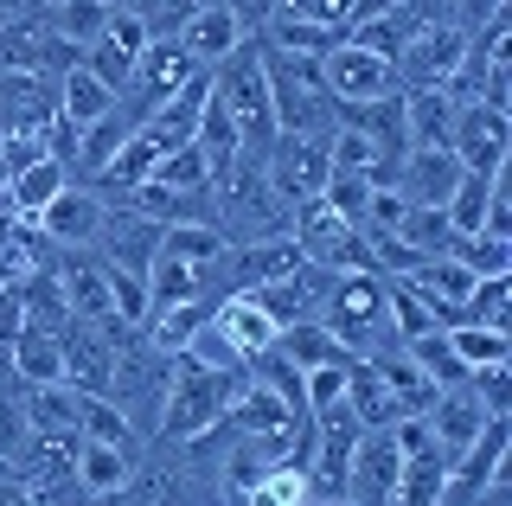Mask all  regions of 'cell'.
Listing matches in <instances>:
<instances>
[{"label": "cell", "mask_w": 512, "mask_h": 506, "mask_svg": "<svg viewBox=\"0 0 512 506\" xmlns=\"http://www.w3.org/2000/svg\"><path fill=\"white\" fill-rule=\"evenodd\" d=\"M237 391H244V366H205L199 353H173V378H167L154 430L173 436V442H192V436L218 430V423L231 417Z\"/></svg>", "instance_id": "1"}, {"label": "cell", "mask_w": 512, "mask_h": 506, "mask_svg": "<svg viewBox=\"0 0 512 506\" xmlns=\"http://www.w3.org/2000/svg\"><path fill=\"white\" fill-rule=\"evenodd\" d=\"M263 77H269V116L276 135H333V97L320 84V58H295V52H269L263 45Z\"/></svg>", "instance_id": "2"}, {"label": "cell", "mask_w": 512, "mask_h": 506, "mask_svg": "<svg viewBox=\"0 0 512 506\" xmlns=\"http://www.w3.org/2000/svg\"><path fill=\"white\" fill-rule=\"evenodd\" d=\"M320 327H327L352 359H372V353H384V346H397L391 314H384V276H372V270L333 276V295H327V308H320Z\"/></svg>", "instance_id": "3"}, {"label": "cell", "mask_w": 512, "mask_h": 506, "mask_svg": "<svg viewBox=\"0 0 512 506\" xmlns=\"http://www.w3.org/2000/svg\"><path fill=\"white\" fill-rule=\"evenodd\" d=\"M212 97L231 109L237 135H244V154H256L263 161L269 141H276V116H269V77H263V39H244L231 58L212 71Z\"/></svg>", "instance_id": "4"}, {"label": "cell", "mask_w": 512, "mask_h": 506, "mask_svg": "<svg viewBox=\"0 0 512 506\" xmlns=\"http://www.w3.org/2000/svg\"><path fill=\"white\" fill-rule=\"evenodd\" d=\"M327 141L320 135H276L263 154V180L269 193H276L282 205H301V199H320V186H327Z\"/></svg>", "instance_id": "5"}, {"label": "cell", "mask_w": 512, "mask_h": 506, "mask_svg": "<svg viewBox=\"0 0 512 506\" xmlns=\"http://www.w3.org/2000/svg\"><path fill=\"white\" fill-rule=\"evenodd\" d=\"M52 276H58V295L71 308V321H90V327L116 321L109 314V263L90 244H64V250L52 244Z\"/></svg>", "instance_id": "6"}, {"label": "cell", "mask_w": 512, "mask_h": 506, "mask_svg": "<svg viewBox=\"0 0 512 506\" xmlns=\"http://www.w3.org/2000/svg\"><path fill=\"white\" fill-rule=\"evenodd\" d=\"M192 77H199V71L186 65V52H180V45H173V39H148V52L135 58V71H128V90H122L116 103L135 109V122H148L160 103H173V97H180Z\"/></svg>", "instance_id": "7"}, {"label": "cell", "mask_w": 512, "mask_h": 506, "mask_svg": "<svg viewBox=\"0 0 512 506\" xmlns=\"http://www.w3.org/2000/svg\"><path fill=\"white\" fill-rule=\"evenodd\" d=\"M320 84H327L333 103H378V97L397 90V71H391V58L359 52L352 39H340L327 58H320Z\"/></svg>", "instance_id": "8"}, {"label": "cell", "mask_w": 512, "mask_h": 506, "mask_svg": "<svg viewBox=\"0 0 512 506\" xmlns=\"http://www.w3.org/2000/svg\"><path fill=\"white\" fill-rule=\"evenodd\" d=\"M461 52H468V33H461L455 20L448 26H423L404 52H397V90H442L448 77H455V65H461Z\"/></svg>", "instance_id": "9"}, {"label": "cell", "mask_w": 512, "mask_h": 506, "mask_svg": "<svg viewBox=\"0 0 512 506\" xmlns=\"http://www.w3.org/2000/svg\"><path fill=\"white\" fill-rule=\"evenodd\" d=\"M154 244H160V225L141 218L135 205H103V225L90 237V250H103L109 270H128V276H148Z\"/></svg>", "instance_id": "10"}, {"label": "cell", "mask_w": 512, "mask_h": 506, "mask_svg": "<svg viewBox=\"0 0 512 506\" xmlns=\"http://www.w3.org/2000/svg\"><path fill=\"white\" fill-rule=\"evenodd\" d=\"M173 45L186 52L192 71H218L224 58L244 45V26H237V13L224 7V0H205V7H192L180 26H173Z\"/></svg>", "instance_id": "11"}, {"label": "cell", "mask_w": 512, "mask_h": 506, "mask_svg": "<svg viewBox=\"0 0 512 506\" xmlns=\"http://www.w3.org/2000/svg\"><path fill=\"white\" fill-rule=\"evenodd\" d=\"M455 161L468 167V173H506V161H512V122H506V109L461 103V116H455Z\"/></svg>", "instance_id": "12"}, {"label": "cell", "mask_w": 512, "mask_h": 506, "mask_svg": "<svg viewBox=\"0 0 512 506\" xmlns=\"http://www.w3.org/2000/svg\"><path fill=\"white\" fill-rule=\"evenodd\" d=\"M205 334H212V346L231 359V366H244V359H256V353H269V346H276L282 327L269 321L250 295H224V302L212 308V327H205Z\"/></svg>", "instance_id": "13"}, {"label": "cell", "mask_w": 512, "mask_h": 506, "mask_svg": "<svg viewBox=\"0 0 512 506\" xmlns=\"http://www.w3.org/2000/svg\"><path fill=\"white\" fill-rule=\"evenodd\" d=\"M397 468H404L397 436H391V430H365L359 449H352V468H346V500H352V506H391Z\"/></svg>", "instance_id": "14"}, {"label": "cell", "mask_w": 512, "mask_h": 506, "mask_svg": "<svg viewBox=\"0 0 512 506\" xmlns=\"http://www.w3.org/2000/svg\"><path fill=\"white\" fill-rule=\"evenodd\" d=\"M58 122V77H0V135H39Z\"/></svg>", "instance_id": "15"}, {"label": "cell", "mask_w": 512, "mask_h": 506, "mask_svg": "<svg viewBox=\"0 0 512 506\" xmlns=\"http://www.w3.org/2000/svg\"><path fill=\"white\" fill-rule=\"evenodd\" d=\"M32 225H39L45 231V244H90V237H96V225H103V193H96V186H64V193L52 199V205H45V212L39 218H32Z\"/></svg>", "instance_id": "16"}, {"label": "cell", "mask_w": 512, "mask_h": 506, "mask_svg": "<svg viewBox=\"0 0 512 506\" xmlns=\"http://www.w3.org/2000/svg\"><path fill=\"white\" fill-rule=\"evenodd\" d=\"M423 423H429V436L442 442V455L455 462V455L487 430V410H480V398H474L468 385H448V391H436V404L423 410Z\"/></svg>", "instance_id": "17"}, {"label": "cell", "mask_w": 512, "mask_h": 506, "mask_svg": "<svg viewBox=\"0 0 512 506\" xmlns=\"http://www.w3.org/2000/svg\"><path fill=\"white\" fill-rule=\"evenodd\" d=\"M455 180H461V161L448 148H410L404 167H397V193H404V205H448Z\"/></svg>", "instance_id": "18"}, {"label": "cell", "mask_w": 512, "mask_h": 506, "mask_svg": "<svg viewBox=\"0 0 512 506\" xmlns=\"http://www.w3.org/2000/svg\"><path fill=\"white\" fill-rule=\"evenodd\" d=\"M404 97V135L410 148H448L455 154V116L461 103H448V90H397Z\"/></svg>", "instance_id": "19"}, {"label": "cell", "mask_w": 512, "mask_h": 506, "mask_svg": "<svg viewBox=\"0 0 512 506\" xmlns=\"http://www.w3.org/2000/svg\"><path fill=\"white\" fill-rule=\"evenodd\" d=\"M346 410L359 417V430H391V423H404V404H397L391 385L372 372V359H352L346 366Z\"/></svg>", "instance_id": "20"}, {"label": "cell", "mask_w": 512, "mask_h": 506, "mask_svg": "<svg viewBox=\"0 0 512 506\" xmlns=\"http://www.w3.org/2000/svg\"><path fill=\"white\" fill-rule=\"evenodd\" d=\"M32 20L45 26L58 45H71V52H84V45L103 39V26H109V7L103 0H45Z\"/></svg>", "instance_id": "21"}, {"label": "cell", "mask_w": 512, "mask_h": 506, "mask_svg": "<svg viewBox=\"0 0 512 506\" xmlns=\"http://www.w3.org/2000/svg\"><path fill=\"white\" fill-rule=\"evenodd\" d=\"M372 372L391 385V398L404 404V417H423V410L436 404V391H442L436 378H429V372L404 353V346H384V353H372Z\"/></svg>", "instance_id": "22"}, {"label": "cell", "mask_w": 512, "mask_h": 506, "mask_svg": "<svg viewBox=\"0 0 512 506\" xmlns=\"http://www.w3.org/2000/svg\"><path fill=\"white\" fill-rule=\"evenodd\" d=\"M71 180H77V173L64 167V161L39 154L32 167H20V173L7 180V205H13V218H39V212H45V205H52V199H58Z\"/></svg>", "instance_id": "23"}, {"label": "cell", "mask_w": 512, "mask_h": 506, "mask_svg": "<svg viewBox=\"0 0 512 506\" xmlns=\"http://www.w3.org/2000/svg\"><path fill=\"white\" fill-rule=\"evenodd\" d=\"M135 129H141V122H135V109H128V103H116L103 122H90V129H77V161H71V173H103Z\"/></svg>", "instance_id": "24"}, {"label": "cell", "mask_w": 512, "mask_h": 506, "mask_svg": "<svg viewBox=\"0 0 512 506\" xmlns=\"http://www.w3.org/2000/svg\"><path fill=\"white\" fill-rule=\"evenodd\" d=\"M109 109H116V90H109L103 77H90L84 65H71L58 77V116L71 122V129H90V122H103Z\"/></svg>", "instance_id": "25"}, {"label": "cell", "mask_w": 512, "mask_h": 506, "mask_svg": "<svg viewBox=\"0 0 512 506\" xmlns=\"http://www.w3.org/2000/svg\"><path fill=\"white\" fill-rule=\"evenodd\" d=\"M276 353H282L295 372H314V366H352V353H346V346L333 340L320 321H295V327H282V334H276Z\"/></svg>", "instance_id": "26"}, {"label": "cell", "mask_w": 512, "mask_h": 506, "mask_svg": "<svg viewBox=\"0 0 512 506\" xmlns=\"http://www.w3.org/2000/svg\"><path fill=\"white\" fill-rule=\"evenodd\" d=\"M160 257H180V263H192V270H218L224 276V231L218 225H160Z\"/></svg>", "instance_id": "27"}, {"label": "cell", "mask_w": 512, "mask_h": 506, "mask_svg": "<svg viewBox=\"0 0 512 506\" xmlns=\"http://www.w3.org/2000/svg\"><path fill=\"white\" fill-rule=\"evenodd\" d=\"M7 359H13V378H20V385H58L64 378V346H58V334H45V327H26V334L7 346Z\"/></svg>", "instance_id": "28"}, {"label": "cell", "mask_w": 512, "mask_h": 506, "mask_svg": "<svg viewBox=\"0 0 512 506\" xmlns=\"http://www.w3.org/2000/svg\"><path fill=\"white\" fill-rule=\"evenodd\" d=\"M71 481L84 487V494H116V487L135 481V462H128V449H109V442H77Z\"/></svg>", "instance_id": "29"}, {"label": "cell", "mask_w": 512, "mask_h": 506, "mask_svg": "<svg viewBox=\"0 0 512 506\" xmlns=\"http://www.w3.org/2000/svg\"><path fill=\"white\" fill-rule=\"evenodd\" d=\"M416 295H429V302H442V308H455V321H461V302H468V289L480 276H468L461 270V257H423L416 270L404 276Z\"/></svg>", "instance_id": "30"}, {"label": "cell", "mask_w": 512, "mask_h": 506, "mask_svg": "<svg viewBox=\"0 0 512 506\" xmlns=\"http://www.w3.org/2000/svg\"><path fill=\"white\" fill-rule=\"evenodd\" d=\"M493 186H500V173H468V167H461L455 193H448V205H442V212H448V225H455V237H474V231H480Z\"/></svg>", "instance_id": "31"}, {"label": "cell", "mask_w": 512, "mask_h": 506, "mask_svg": "<svg viewBox=\"0 0 512 506\" xmlns=\"http://www.w3.org/2000/svg\"><path fill=\"white\" fill-rule=\"evenodd\" d=\"M397 237H404L416 257H448V250H455V225H448L442 205H404V225H397Z\"/></svg>", "instance_id": "32"}, {"label": "cell", "mask_w": 512, "mask_h": 506, "mask_svg": "<svg viewBox=\"0 0 512 506\" xmlns=\"http://www.w3.org/2000/svg\"><path fill=\"white\" fill-rule=\"evenodd\" d=\"M77 436H84V442H109V449H128V455H135V436H141V430L122 417V404H109V398H84Z\"/></svg>", "instance_id": "33"}, {"label": "cell", "mask_w": 512, "mask_h": 506, "mask_svg": "<svg viewBox=\"0 0 512 506\" xmlns=\"http://www.w3.org/2000/svg\"><path fill=\"white\" fill-rule=\"evenodd\" d=\"M448 346H455V359L461 366H500V359H512V334H500V327H474V321H461V327H448Z\"/></svg>", "instance_id": "34"}, {"label": "cell", "mask_w": 512, "mask_h": 506, "mask_svg": "<svg viewBox=\"0 0 512 506\" xmlns=\"http://www.w3.org/2000/svg\"><path fill=\"white\" fill-rule=\"evenodd\" d=\"M448 257H461V270H468V276H512V244H506V237H487V231L455 237Z\"/></svg>", "instance_id": "35"}, {"label": "cell", "mask_w": 512, "mask_h": 506, "mask_svg": "<svg viewBox=\"0 0 512 506\" xmlns=\"http://www.w3.org/2000/svg\"><path fill=\"white\" fill-rule=\"evenodd\" d=\"M148 180H154V186H173V193H199V186H212V167H205V154H199V148L186 141V148L160 154Z\"/></svg>", "instance_id": "36"}, {"label": "cell", "mask_w": 512, "mask_h": 506, "mask_svg": "<svg viewBox=\"0 0 512 506\" xmlns=\"http://www.w3.org/2000/svg\"><path fill=\"white\" fill-rule=\"evenodd\" d=\"M237 506H308V474L288 468V462H276V468H269Z\"/></svg>", "instance_id": "37"}, {"label": "cell", "mask_w": 512, "mask_h": 506, "mask_svg": "<svg viewBox=\"0 0 512 506\" xmlns=\"http://www.w3.org/2000/svg\"><path fill=\"white\" fill-rule=\"evenodd\" d=\"M404 353H410V359H416V366H423L429 378H436L442 391H448V385H468V366L455 359V346H448V334H423V340H410Z\"/></svg>", "instance_id": "38"}, {"label": "cell", "mask_w": 512, "mask_h": 506, "mask_svg": "<svg viewBox=\"0 0 512 506\" xmlns=\"http://www.w3.org/2000/svg\"><path fill=\"white\" fill-rule=\"evenodd\" d=\"M468 391L480 398L487 417H512V359H500V366H474L468 372Z\"/></svg>", "instance_id": "39"}, {"label": "cell", "mask_w": 512, "mask_h": 506, "mask_svg": "<svg viewBox=\"0 0 512 506\" xmlns=\"http://www.w3.org/2000/svg\"><path fill=\"white\" fill-rule=\"evenodd\" d=\"M320 199H327L346 225H359V218H365V199H372V173H327Z\"/></svg>", "instance_id": "40"}, {"label": "cell", "mask_w": 512, "mask_h": 506, "mask_svg": "<svg viewBox=\"0 0 512 506\" xmlns=\"http://www.w3.org/2000/svg\"><path fill=\"white\" fill-rule=\"evenodd\" d=\"M103 39L109 45H122V52L128 58H141V52H148V20H141V13H109V26H103Z\"/></svg>", "instance_id": "41"}, {"label": "cell", "mask_w": 512, "mask_h": 506, "mask_svg": "<svg viewBox=\"0 0 512 506\" xmlns=\"http://www.w3.org/2000/svg\"><path fill=\"white\" fill-rule=\"evenodd\" d=\"M26 334V308L13 302V289H0V346H13Z\"/></svg>", "instance_id": "42"}, {"label": "cell", "mask_w": 512, "mask_h": 506, "mask_svg": "<svg viewBox=\"0 0 512 506\" xmlns=\"http://www.w3.org/2000/svg\"><path fill=\"white\" fill-rule=\"evenodd\" d=\"M39 7H45V0H0V13H7V20H32Z\"/></svg>", "instance_id": "43"}, {"label": "cell", "mask_w": 512, "mask_h": 506, "mask_svg": "<svg viewBox=\"0 0 512 506\" xmlns=\"http://www.w3.org/2000/svg\"><path fill=\"white\" fill-rule=\"evenodd\" d=\"M0 506H32V494L20 481H0Z\"/></svg>", "instance_id": "44"}, {"label": "cell", "mask_w": 512, "mask_h": 506, "mask_svg": "<svg viewBox=\"0 0 512 506\" xmlns=\"http://www.w3.org/2000/svg\"><path fill=\"white\" fill-rule=\"evenodd\" d=\"M84 506H128V487H116V494H84Z\"/></svg>", "instance_id": "45"}, {"label": "cell", "mask_w": 512, "mask_h": 506, "mask_svg": "<svg viewBox=\"0 0 512 506\" xmlns=\"http://www.w3.org/2000/svg\"><path fill=\"white\" fill-rule=\"evenodd\" d=\"M103 7H109V13H148L154 0H103Z\"/></svg>", "instance_id": "46"}, {"label": "cell", "mask_w": 512, "mask_h": 506, "mask_svg": "<svg viewBox=\"0 0 512 506\" xmlns=\"http://www.w3.org/2000/svg\"><path fill=\"white\" fill-rule=\"evenodd\" d=\"M0 26H7V13H0Z\"/></svg>", "instance_id": "47"}]
</instances>
